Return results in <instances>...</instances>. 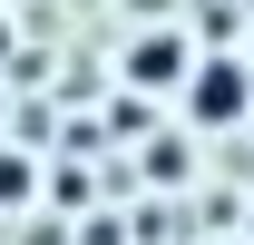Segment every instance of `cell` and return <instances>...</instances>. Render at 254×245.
I'll return each instance as SVG.
<instances>
[{"label":"cell","instance_id":"cell-3","mask_svg":"<svg viewBox=\"0 0 254 245\" xmlns=\"http://www.w3.org/2000/svg\"><path fill=\"white\" fill-rule=\"evenodd\" d=\"M20 186H30V167H20V157H0V196H20Z\"/></svg>","mask_w":254,"mask_h":245},{"label":"cell","instance_id":"cell-1","mask_svg":"<svg viewBox=\"0 0 254 245\" xmlns=\"http://www.w3.org/2000/svg\"><path fill=\"white\" fill-rule=\"evenodd\" d=\"M245 98H254V79H245L235 59H195V79H186V108H195L205 127H235V118H245Z\"/></svg>","mask_w":254,"mask_h":245},{"label":"cell","instance_id":"cell-2","mask_svg":"<svg viewBox=\"0 0 254 245\" xmlns=\"http://www.w3.org/2000/svg\"><path fill=\"white\" fill-rule=\"evenodd\" d=\"M176 59H186L176 39H137V59H127V69H137V79H176Z\"/></svg>","mask_w":254,"mask_h":245}]
</instances>
